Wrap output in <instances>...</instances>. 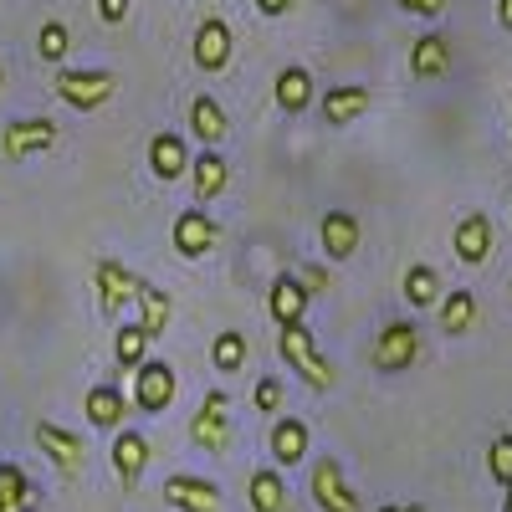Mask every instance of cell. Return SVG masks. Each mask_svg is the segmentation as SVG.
<instances>
[{
	"label": "cell",
	"instance_id": "1",
	"mask_svg": "<svg viewBox=\"0 0 512 512\" xmlns=\"http://www.w3.org/2000/svg\"><path fill=\"white\" fill-rule=\"evenodd\" d=\"M277 354L287 359V369H297V379H303L308 390H333V369H328V359L318 354V344H313V333L303 328V318H297V323H282Z\"/></svg>",
	"mask_w": 512,
	"mask_h": 512
},
{
	"label": "cell",
	"instance_id": "2",
	"mask_svg": "<svg viewBox=\"0 0 512 512\" xmlns=\"http://www.w3.org/2000/svg\"><path fill=\"white\" fill-rule=\"evenodd\" d=\"M113 93H118V72H108V67H67V72H57V98L67 108H77V113L103 108Z\"/></svg>",
	"mask_w": 512,
	"mask_h": 512
},
{
	"label": "cell",
	"instance_id": "3",
	"mask_svg": "<svg viewBox=\"0 0 512 512\" xmlns=\"http://www.w3.org/2000/svg\"><path fill=\"white\" fill-rule=\"evenodd\" d=\"M190 441H195L200 451L226 456V446H231V395H226V390H210V395L200 400V410H195V420H190Z\"/></svg>",
	"mask_w": 512,
	"mask_h": 512
},
{
	"label": "cell",
	"instance_id": "4",
	"mask_svg": "<svg viewBox=\"0 0 512 512\" xmlns=\"http://www.w3.org/2000/svg\"><path fill=\"white\" fill-rule=\"evenodd\" d=\"M175 390H180V379L164 359H139L134 364V400H139L144 415H164L169 405H175Z\"/></svg>",
	"mask_w": 512,
	"mask_h": 512
},
{
	"label": "cell",
	"instance_id": "5",
	"mask_svg": "<svg viewBox=\"0 0 512 512\" xmlns=\"http://www.w3.org/2000/svg\"><path fill=\"white\" fill-rule=\"evenodd\" d=\"M36 446L47 451V461L57 466V472H67V477H82V472H88V446H82V436H72L67 425L41 420V425H36Z\"/></svg>",
	"mask_w": 512,
	"mask_h": 512
},
{
	"label": "cell",
	"instance_id": "6",
	"mask_svg": "<svg viewBox=\"0 0 512 512\" xmlns=\"http://www.w3.org/2000/svg\"><path fill=\"white\" fill-rule=\"evenodd\" d=\"M313 502L323 512H364L359 492L344 482V466H338L333 456H318L313 461Z\"/></svg>",
	"mask_w": 512,
	"mask_h": 512
},
{
	"label": "cell",
	"instance_id": "7",
	"mask_svg": "<svg viewBox=\"0 0 512 512\" xmlns=\"http://www.w3.org/2000/svg\"><path fill=\"white\" fill-rule=\"evenodd\" d=\"M415 354H420V328L415 323H384L379 328V338H374V369L400 374V369L415 364Z\"/></svg>",
	"mask_w": 512,
	"mask_h": 512
},
{
	"label": "cell",
	"instance_id": "8",
	"mask_svg": "<svg viewBox=\"0 0 512 512\" xmlns=\"http://www.w3.org/2000/svg\"><path fill=\"white\" fill-rule=\"evenodd\" d=\"M57 144V123L52 118H16L6 123V134H0V149H6V159H31V154H47Z\"/></svg>",
	"mask_w": 512,
	"mask_h": 512
},
{
	"label": "cell",
	"instance_id": "9",
	"mask_svg": "<svg viewBox=\"0 0 512 512\" xmlns=\"http://www.w3.org/2000/svg\"><path fill=\"white\" fill-rule=\"evenodd\" d=\"M231 26L221 21V16H205L200 26H195V67L200 72H226V62H231Z\"/></svg>",
	"mask_w": 512,
	"mask_h": 512
},
{
	"label": "cell",
	"instance_id": "10",
	"mask_svg": "<svg viewBox=\"0 0 512 512\" xmlns=\"http://www.w3.org/2000/svg\"><path fill=\"white\" fill-rule=\"evenodd\" d=\"M451 246H456V256H461L466 267H482L487 256H492V246H497V236H492V216H482V210L461 216V221H456Z\"/></svg>",
	"mask_w": 512,
	"mask_h": 512
},
{
	"label": "cell",
	"instance_id": "11",
	"mask_svg": "<svg viewBox=\"0 0 512 512\" xmlns=\"http://www.w3.org/2000/svg\"><path fill=\"white\" fill-rule=\"evenodd\" d=\"M369 103H374V93L364 88V82H338V88H328V98H323V123L349 128L369 113Z\"/></svg>",
	"mask_w": 512,
	"mask_h": 512
},
{
	"label": "cell",
	"instance_id": "12",
	"mask_svg": "<svg viewBox=\"0 0 512 512\" xmlns=\"http://www.w3.org/2000/svg\"><path fill=\"white\" fill-rule=\"evenodd\" d=\"M164 502H169V507H180V512H216V507H221V487H216V482H205V477L180 472V477H169V482H164Z\"/></svg>",
	"mask_w": 512,
	"mask_h": 512
},
{
	"label": "cell",
	"instance_id": "13",
	"mask_svg": "<svg viewBox=\"0 0 512 512\" xmlns=\"http://www.w3.org/2000/svg\"><path fill=\"white\" fill-rule=\"evenodd\" d=\"M144 466H149V441L139 431H128V425H118L113 431V472L123 487H134L144 477Z\"/></svg>",
	"mask_w": 512,
	"mask_h": 512
},
{
	"label": "cell",
	"instance_id": "14",
	"mask_svg": "<svg viewBox=\"0 0 512 512\" xmlns=\"http://www.w3.org/2000/svg\"><path fill=\"white\" fill-rule=\"evenodd\" d=\"M134 272H128L123 262H98V308L108 318H118L128 303H134Z\"/></svg>",
	"mask_w": 512,
	"mask_h": 512
},
{
	"label": "cell",
	"instance_id": "15",
	"mask_svg": "<svg viewBox=\"0 0 512 512\" xmlns=\"http://www.w3.org/2000/svg\"><path fill=\"white\" fill-rule=\"evenodd\" d=\"M446 72H451V41H446L441 31H425L415 47H410V77L436 82V77H446Z\"/></svg>",
	"mask_w": 512,
	"mask_h": 512
},
{
	"label": "cell",
	"instance_id": "16",
	"mask_svg": "<svg viewBox=\"0 0 512 512\" xmlns=\"http://www.w3.org/2000/svg\"><path fill=\"white\" fill-rule=\"evenodd\" d=\"M216 241H221V231H216V221H210L200 205H195V210H185V216L175 221V251H180V256H190V262H195V256H205Z\"/></svg>",
	"mask_w": 512,
	"mask_h": 512
},
{
	"label": "cell",
	"instance_id": "17",
	"mask_svg": "<svg viewBox=\"0 0 512 512\" xmlns=\"http://www.w3.org/2000/svg\"><path fill=\"white\" fill-rule=\"evenodd\" d=\"M185 175H190V185H195V200H200V205H210L216 195H226V185H231V164H226L216 149H205L200 159H190Z\"/></svg>",
	"mask_w": 512,
	"mask_h": 512
},
{
	"label": "cell",
	"instance_id": "18",
	"mask_svg": "<svg viewBox=\"0 0 512 512\" xmlns=\"http://www.w3.org/2000/svg\"><path fill=\"white\" fill-rule=\"evenodd\" d=\"M190 128H195V139L205 149H221L226 134H231V118H226V108L210 93H200V98H190Z\"/></svg>",
	"mask_w": 512,
	"mask_h": 512
},
{
	"label": "cell",
	"instance_id": "19",
	"mask_svg": "<svg viewBox=\"0 0 512 512\" xmlns=\"http://www.w3.org/2000/svg\"><path fill=\"white\" fill-rule=\"evenodd\" d=\"M149 169H154V180L175 185L185 169H190V149H185V139H180V134H154V139H149Z\"/></svg>",
	"mask_w": 512,
	"mask_h": 512
},
{
	"label": "cell",
	"instance_id": "20",
	"mask_svg": "<svg viewBox=\"0 0 512 512\" xmlns=\"http://www.w3.org/2000/svg\"><path fill=\"white\" fill-rule=\"evenodd\" d=\"M308 292H313V287H308L303 277H277V282H272L267 313L277 318V328H282V323H297V318L308 313Z\"/></svg>",
	"mask_w": 512,
	"mask_h": 512
},
{
	"label": "cell",
	"instance_id": "21",
	"mask_svg": "<svg viewBox=\"0 0 512 512\" xmlns=\"http://www.w3.org/2000/svg\"><path fill=\"white\" fill-rule=\"evenodd\" d=\"M318 236H323V251L333 256V262H349V256L359 251V221L349 216V210H328Z\"/></svg>",
	"mask_w": 512,
	"mask_h": 512
},
{
	"label": "cell",
	"instance_id": "22",
	"mask_svg": "<svg viewBox=\"0 0 512 512\" xmlns=\"http://www.w3.org/2000/svg\"><path fill=\"white\" fill-rule=\"evenodd\" d=\"M308 456V425L297 415H277L272 420V461L277 466H297Z\"/></svg>",
	"mask_w": 512,
	"mask_h": 512
},
{
	"label": "cell",
	"instance_id": "23",
	"mask_svg": "<svg viewBox=\"0 0 512 512\" xmlns=\"http://www.w3.org/2000/svg\"><path fill=\"white\" fill-rule=\"evenodd\" d=\"M134 303H139V328L149 338H159L169 328V318H175V303H169V292L154 287V282H134Z\"/></svg>",
	"mask_w": 512,
	"mask_h": 512
},
{
	"label": "cell",
	"instance_id": "24",
	"mask_svg": "<svg viewBox=\"0 0 512 512\" xmlns=\"http://www.w3.org/2000/svg\"><path fill=\"white\" fill-rule=\"evenodd\" d=\"M82 410H88V420L98 425V431H118L128 405H123V390H113V384H93L88 400H82Z\"/></svg>",
	"mask_w": 512,
	"mask_h": 512
},
{
	"label": "cell",
	"instance_id": "25",
	"mask_svg": "<svg viewBox=\"0 0 512 512\" xmlns=\"http://www.w3.org/2000/svg\"><path fill=\"white\" fill-rule=\"evenodd\" d=\"M272 93H277V108H282V113H308V103H313V77H308V67H282Z\"/></svg>",
	"mask_w": 512,
	"mask_h": 512
},
{
	"label": "cell",
	"instance_id": "26",
	"mask_svg": "<svg viewBox=\"0 0 512 512\" xmlns=\"http://www.w3.org/2000/svg\"><path fill=\"white\" fill-rule=\"evenodd\" d=\"M251 507L256 512H287V482H282L277 466L251 472Z\"/></svg>",
	"mask_w": 512,
	"mask_h": 512
},
{
	"label": "cell",
	"instance_id": "27",
	"mask_svg": "<svg viewBox=\"0 0 512 512\" xmlns=\"http://www.w3.org/2000/svg\"><path fill=\"white\" fill-rule=\"evenodd\" d=\"M441 272L436 267H425V262H410L405 272V297H410V308H436L441 303Z\"/></svg>",
	"mask_w": 512,
	"mask_h": 512
},
{
	"label": "cell",
	"instance_id": "28",
	"mask_svg": "<svg viewBox=\"0 0 512 512\" xmlns=\"http://www.w3.org/2000/svg\"><path fill=\"white\" fill-rule=\"evenodd\" d=\"M441 328L446 333H466L472 328V318H477V297L466 292V287H451V292H441Z\"/></svg>",
	"mask_w": 512,
	"mask_h": 512
},
{
	"label": "cell",
	"instance_id": "29",
	"mask_svg": "<svg viewBox=\"0 0 512 512\" xmlns=\"http://www.w3.org/2000/svg\"><path fill=\"white\" fill-rule=\"evenodd\" d=\"M0 512H31V482L16 461H0Z\"/></svg>",
	"mask_w": 512,
	"mask_h": 512
},
{
	"label": "cell",
	"instance_id": "30",
	"mask_svg": "<svg viewBox=\"0 0 512 512\" xmlns=\"http://www.w3.org/2000/svg\"><path fill=\"white\" fill-rule=\"evenodd\" d=\"M210 364H216L221 374H241L246 369V333L241 328H221L216 349H210Z\"/></svg>",
	"mask_w": 512,
	"mask_h": 512
},
{
	"label": "cell",
	"instance_id": "31",
	"mask_svg": "<svg viewBox=\"0 0 512 512\" xmlns=\"http://www.w3.org/2000/svg\"><path fill=\"white\" fill-rule=\"evenodd\" d=\"M67 47H72L67 21H47V26L36 31V52H41V62H62V57H67Z\"/></svg>",
	"mask_w": 512,
	"mask_h": 512
},
{
	"label": "cell",
	"instance_id": "32",
	"mask_svg": "<svg viewBox=\"0 0 512 512\" xmlns=\"http://www.w3.org/2000/svg\"><path fill=\"white\" fill-rule=\"evenodd\" d=\"M144 349H149V333H144L139 323L118 328V338H113V354H118V364H123V369H134V364L144 359Z\"/></svg>",
	"mask_w": 512,
	"mask_h": 512
},
{
	"label": "cell",
	"instance_id": "33",
	"mask_svg": "<svg viewBox=\"0 0 512 512\" xmlns=\"http://www.w3.org/2000/svg\"><path fill=\"white\" fill-rule=\"evenodd\" d=\"M487 472H492L497 487H512V431L492 436V446H487Z\"/></svg>",
	"mask_w": 512,
	"mask_h": 512
},
{
	"label": "cell",
	"instance_id": "34",
	"mask_svg": "<svg viewBox=\"0 0 512 512\" xmlns=\"http://www.w3.org/2000/svg\"><path fill=\"white\" fill-rule=\"evenodd\" d=\"M251 400H256V410H262V415H282V379L267 374L262 384H256V395H251Z\"/></svg>",
	"mask_w": 512,
	"mask_h": 512
},
{
	"label": "cell",
	"instance_id": "35",
	"mask_svg": "<svg viewBox=\"0 0 512 512\" xmlns=\"http://www.w3.org/2000/svg\"><path fill=\"white\" fill-rule=\"evenodd\" d=\"M400 11H410V16H425V21H436V16L446 11V0H400Z\"/></svg>",
	"mask_w": 512,
	"mask_h": 512
},
{
	"label": "cell",
	"instance_id": "36",
	"mask_svg": "<svg viewBox=\"0 0 512 512\" xmlns=\"http://www.w3.org/2000/svg\"><path fill=\"white\" fill-rule=\"evenodd\" d=\"M98 16H103L108 26H123V16H128V0H98Z\"/></svg>",
	"mask_w": 512,
	"mask_h": 512
},
{
	"label": "cell",
	"instance_id": "37",
	"mask_svg": "<svg viewBox=\"0 0 512 512\" xmlns=\"http://www.w3.org/2000/svg\"><path fill=\"white\" fill-rule=\"evenodd\" d=\"M256 11H262V16H287L292 0H256Z\"/></svg>",
	"mask_w": 512,
	"mask_h": 512
},
{
	"label": "cell",
	"instance_id": "38",
	"mask_svg": "<svg viewBox=\"0 0 512 512\" xmlns=\"http://www.w3.org/2000/svg\"><path fill=\"white\" fill-rule=\"evenodd\" d=\"M497 26L512 31V0H497Z\"/></svg>",
	"mask_w": 512,
	"mask_h": 512
},
{
	"label": "cell",
	"instance_id": "39",
	"mask_svg": "<svg viewBox=\"0 0 512 512\" xmlns=\"http://www.w3.org/2000/svg\"><path fill=\"white\" fill-rule=\"evenodd\" d=\"M379 512H425V507H405V502H384Z\"/></svg>",
	"mask_w": 512,
	"mask_h": 512
},
{
	"label": "cell",
	"instance_id": "40",
	"mask_svg": "<svg viewBox=\"0 0 512 512\" xmlns=\"http://www.w3.org/2000/svg\"><path fill=\"white\" fill-rule=\"evenodd\" d=\"M502 512H512V487H507V502H502Z\"/></svg>",
	"mask_w": 512,
	"mask_h": 512
},
{
	"label": "cell",
	"instance_id": "41",
	"mask_svg": "<svg viewBox=\"0 0 512 512\" xmlns=\"http://www.w3.org/2000/svg\"><path fill=\"white\" fill-rule=\"evenodd\" d=\"M0 88H6V67H0Z\"/></svg>",
	"mask_w": 512,
	"mask_h": 512
}]
</instances>
